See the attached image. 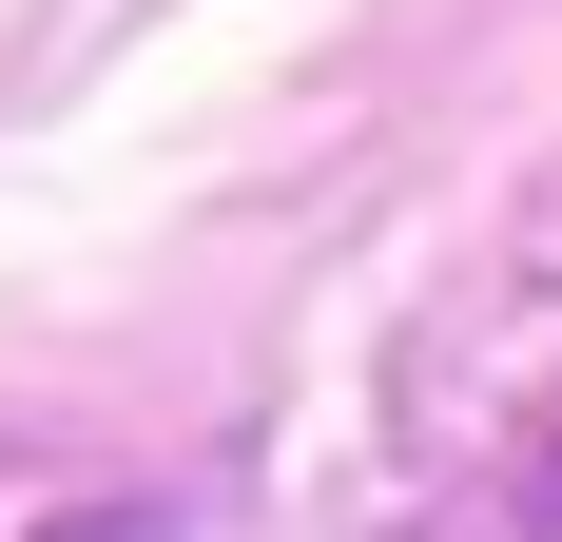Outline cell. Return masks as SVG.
<instances>
[{
    "mask_svg": "<svg viewBox=\"0 0 562 542\" xmlns=\"http://www.w3.org/2000/svg\"><path fill=\"white\" fill-rule=\"evenodd\" d=\"M98 542H156V523H98Z\"/></svg>",
    "mask_w": 562,
    "mask_h": 542,
    "instance_id": "obj_1",
    "label": "cell"
}]
</instances>
